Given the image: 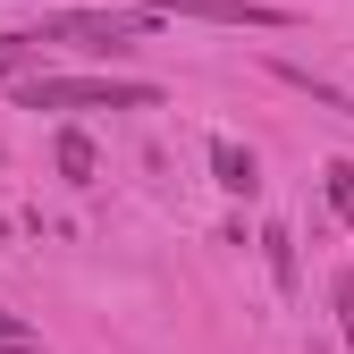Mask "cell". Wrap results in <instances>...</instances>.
<instances>
[{
  "instance_id": "obj_3",
  "label": "cell",
  "mask_w": 354,
  "mask_h": 354,
  "mask_svg": "<svg viewBox=\"0 0 354 354\" xmlns=\"http://www.w3.org/2000/svg\"><path fill=\"white\" fill-rule=\"evenodd\" d=\"M152 17H203V26H287V9L270 0H136Z\"/></svg>"
},
{
  "instance_id": "obj_7",
  "label": "cell",
  "mask_w": 354,
  "mask_h": 354,
  "mask_svg": "<svg viewBox=\"0 0 354 354\" xmlns=\"http://www.w3.org/2000/svg\"><path fill=\"white\" fill-rule=\"evenodd\" d=\"M253 245H261V261H270V287L295 295V236H287V228H261Z\"/></svg>"
},
{
  "instance_id": "obj_5",
  "label": "cell",
  "mask_w": 354,
  "mask_h": 354,
  "mask_svg": "<svg viewBox=\"0 0 354 354\" xmlns=\"http://www.w3.org/2000/svg\"><path fill=\"white\" fill-rule=\"evenodd\" d=\"M270 76H287L295 93H313L321 110H346V118H354V93H346V84H329V76H313V68H295V59H270Z\"/></svg>"
},
{
  "instance_id": "obj_9",
  "label": "cell",
  "mask_w": 354,
  "mask_h": 354,
  "mask_svg": "<svg viewBox=\"0 0 354 354\" xmlns=\"http://www.w3.org/2000/svg\"><path fill=\"white\" fill-rule=\"evenodd\" d=\"M329 313H337V337L354 346V279H337V287H329Z\"/></svg>"
},
{
  "instance_id": "obj_6",
  "label": "cell",
  "mask_w": 354,
  "mask_h": 354,
  "mask_svg": "<svg viewBox=\"0 0 354 354\" xmlns=\"http://www.w3.org/2000/svg\"><path fill=\"white\" fill-rule=\"evenodd\" d=\"M51 160H59V177H68V186H93V169H102V160H93V136H76V127L51 144Z\"/></svg>"
},
{
  "instance_id": "obj_10",
  "label": "cell",
  "mask_w": 354,
  "mask_h": 354,
  "mask_svg": "<svg viewBox=\"0 0 354 354\" xmlns=\"http://www.w3.org/2000/svg\"><path fill=\"white\" fill-rule=\"evenodd\" d=\"M0 337H26V313H9V304H0Z\"/></svg>"
},
{
  "instance_id": "obj_8",
  "label": "cell",
  "mask_w": 354,
  "mask_h": 354,
  "mask_svg": "<svg viewBox=\"0 0 354 354\" xmlns=\"http://www.w3.org/2000/svg\"><path fill=\"white\" fill-rule=\"evenodd\" d=\"M329 211L354 228V160H337V169H329Z\"/></svg>"
},
{
  "instance_id": "obj_1",
  "label": "cell",
  "mask_w": 354,
  "mask_h": 354,
  "mask_svg": "<svg viewBox=\"0 0 354 354\" xmlns=\"http://www.w3.org/2000/svg\"><path fill=\"white\" fill-rule=\"evenodd\" d=\"M144 76H17V110H152Z\"/></svg>"
},
{
  "instance_id": "obj_2",
  "label": "cell",
  "mask_w": 354,
  "mask_h": 354,
  "mask_svg": "<svg viewBox=\"0 0 354 354\" xmlns=\"http://www.w3.org/2000/svg\"><path fill=\"white\" fill-rule=\"evenodd\" d=\"M152 26V9H51L42 26H26V42H76V51H136Z\"/></svg>"
},
{
  "instance_id": "obj_4",
  "label": "cell",
  "mask_w": 354,
  "mask_h": 354,
  "mask_svg": "<svg viewBox=\"0 0 354 354\" xmlns=\"http://www.w3.org/2000/svg\"><path fill=\"white\" fill-rule=\"evenodd\" d=\"M211 177H219L228 194H245V203L261 194V160H253V152H245L236 136H219V144H211Z\"/></svg>"
}]
</instances>
